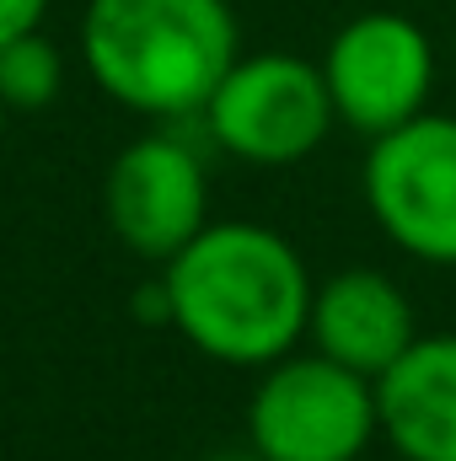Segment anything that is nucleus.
<instances>
[{
  "label": "nucleus",
  "instance_id": "f257e3e1",
  "mask_svg": "<svg viewBox=\"0 0 456 461\" xmlns=\"http://www.w3.org/2000/svg\"><path fill=\"white\" fill-rule=\"evenodd\" d=\"M172 328L221 365H274L306 339L312 279L269 226H205L161 274Z\"/></svg>",
  "mask_w": 456,
  "mask_h": 461
},
{
  "label": "nucleus",
  "instance_id": "f03ea898",
  "mask_svg": "<svg viewBox=\"0 0 456 461\" xmlns=\"http://www.w3.org/2000/svg\"><path fill=\"white\" fill-rule=\"evenodd\" d=\"M87 76L129 113H205L226 70L242 59L226 0H87Z\"/></svg>",
  "mask_w": 456,
  "mask_h": 461
},
{
  "label": "nucleus",
  "instance_id": "7ed1b4c3",
  "mask_svg": "<svg viewBox=\"0 0 456 461\" xmlns=\"http://www.w3.org/2000/svg\"><path fill=\"white\" fill-rule=\"evenodd\" d=\"M376 429V381L333 365L328 354L274 359L247 402L258 461H354Z\"/></svg>",
  "mask_w": 456,
  "mask_h": 461
},
{
  "label": "nucleus",
  "instance_id": "20e7f679",
  "mask_svg": "<svg viewBox=\"0 0 456 461\" xmlns=\"http://www.w3.org/2000/svg\"><path fill=\"white\" fill-rule=\"evenodd\" d=\"M215 145L252 167L306 161L339 123L323 65L301 54H242L205 103Z\"/></svg>",
  "mask_w": 456,
  "mask_h": 461
},
{
  "label": "nucleus",
  "instance_id": "39448f33",
  "mask_svg": "<svg viewBox=\"0 0 456 461\" xmlns=\"http://www.w3.org/2000/svg\"><path fill=\"white\" fill-rule=\"evenodd\" d=\"M365 199L408 258L456 268V118L419 113L370 140Z\"/></svg>",
  "mask_w": 456,
  "mask_h": 461
},
{
  "label": "nucleus",
  "instance_id": "423d86ee",
  "mask_svg": "<svg viewBox=\"0 0 456 461\" xmlns=\"http://www.w3.org/2000/svg\"><path fill=\"white\" fill-rule=\"evenodd\" d=\"M323 81L339 123L381 140L424 113L435 86V49L424 27L408 22L403 11H365L333 32Z\"/></svg>",
  "mask_w": 456,
  "mask_h": 461
},
{
  "label": "nucleus",
  "instance_id": "0eeeda50",
  "mask_svg": "<svg viewBox=\"0 0 456 461\" xmlns=\"http://www.w3.org/2000/svg\"><path fill=\"white\" fill-rule=\"evenodd\" d=\"M103 215L134 258L172 263L210 226L205 161L172 134H145L123 145L103 177Z\"/></svg>",
  "mask_w": 456,
  "mask_h": 461
},
{
  "label": "nucleus",
  "instance_id": "6e6552de",
  "mask_svg": "<svg viewBox=\"0 0 456 461\" xmlns=\"http://www.w3.org/2000/svg\"><path fill=\"white\" fill-rule=\"evenodd\" d=\"M306 339L333 365L365 381H381L414 348L419 328H414L408 295L381 268H349V274H333L323 290H312Z\"/></svg>",
  "mask_w": 456,
  "mask_h": 461
},
{
  "label": "nucleus",
  "instance_id": "1a4fd4ad",
  "mask_svg": "<svg viewBox=\"0 0 456 461\" xmlns=\"http://www.w3.org/2000/svg\"><path fill=\"white\" fill-rule=\"evenodd\" d=\"M376 413L403 461H456V333L414 339L376 381Z\"/></svg>",
  "mask_w": 456,
  "mask_h": 461
},
{
  "label": "nucleus",
  "instance_id": "9d476101",
  "mask_svg": "<svg viewBox=\"0 0 456 461\" xmlns=\"http://www.w3.org/2000/svg\"><path fill=\"white\" fill-rule=\"evenodd\" d=\"M65 86V54L54 38L38 32H22L0 49V97L11 113H43Z\"/></svg>",
  "mask_w": 456,
  "mask_h": 461
},
{
  "label": "nucleus",
  "instance_id": "9b49d317",
  "mask_svg": "<svg viewBox=\"0 0 456 461\" xmlns=\"http://www.w3.org/2000/svg\"><path fill=\"white\" fill-rule=\"evenodd\" d=\"M43 11H49V0H0V49L22 32H38Z\"/></svg>",
  "mask_w": 456,
  "mask_h": 461
},
{
  "label": "nucleus",
  "instance_id": "f8f14e48",
  "mask_svg": "<svg viewBox=\"0 0 456 461\" xmlns=\"http://www.w3.org/2000/svg\"><path fill=\"white\" fill-rule=\"evenodd\" d=\"M5 118H11V108H5V97H0V134H5Z\"/></svg>",
  "mask_w": 456,
  "mask_h": 461
}]
</instances>
